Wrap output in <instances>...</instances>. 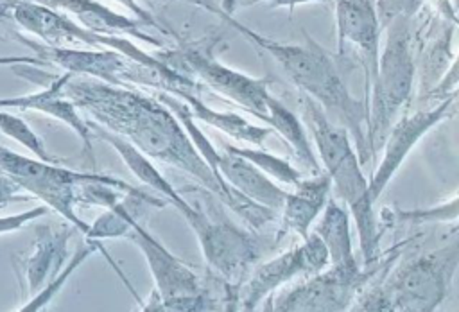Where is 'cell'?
<instances>
[{
  "label": "cell",
  "instance_id": "6da1fadb",
  "mask_svg": "<svg viewBox=\"0 0 459 312\" xmlns=\"http://www.w3.org/2000/svg\"><path fill=\"white\" fill-rule=\"evenodd\" d=\"M61 91L91 122L127 140L149 160H158L192 176L230 206L251 230L258 231L276 219L274 210L247 199L213 174L181 122L156 97L145 95L133 84L117 86L95 77L66 72Z\"/></svg>",
  "mask_w": 459,
  "mask_h": 312
},
{
  "label": "cell",
  "instance_id": "7a4b0ae2",
  "mask_svg": "<svg viewBox=\"0 0 459 312\" xmlns=\"http://www.w3.org/2000/svg\"><path fill=\"white\" fill-rule=\"evenodd\" d=\"M88 126L91 129V136L108 142L145 186L161 194L163 199L185 217L197 237L210 271L215 273L226 287L228 308L235 310L237 289L260 256L256 238L226 217L222 210L224 203L213 192L204 186L195 188L204 208L195 206L156 169L152 160L134 149L127 140L91 120H88Z\"/></svg>",
  "mask_w": 459,
  "mask_h": 312
},
{
  "label": "cell",
  "instance_id": "3957f363",
  "mask_svg": "<svg viewBox=\"0 0 459 312\" xmlns=\"http://www.w3.org/2000/svg\"><path fill=\"white\" fill-rule=\"evenodd\" d=\"M199 5L217 14L233 30H238L246 39L271 54L273 59L287 74L290 82L299 88L301 93L314 99L330 120L348 131L362 167L373 158L366 136L368 113L364 100H359L350 93L335 57L308 32H305L303 43H281L258 34L224 9H219L206 0H201Z\"/></svg>",
  "mask_w": 459,
  "mask_h": 312
},
{
  "label": "cell",
  "instance_id": "277c9868",
  "mask_svg": "<svg viewBox=\"0 0 459 312\" xmlns=\"http://www.w3.org/2000/svg\"><path fill=\"white\" fill-rule=\"evenodd\" d=\"M301 118L308 127L325 172L330 176L332 186L344 201L350 215L359 230L360 253L364 267L380 260V230L373 212V201L368 194V179L362 172L353 142L344 127L326 117L321 106L301 93L298 99Z\"/></svg>",
  "mask_w": 459,
  "mask_h": 312
},
{
  "label": "cell",
  "instance_id": "5b68a950",
  "mask_svg": "<svg viewBox=\"0 0 459 312\" xmlns=\"http://www.w3.org/2000/svg\"><path fill=\"white\" fill-rule=\"evenodd\" d=\"M412 18L393 14L380 23L385 36L378 50L377 72L369 88L366 122V136L373 158L380 152L391 124L400 117L414 88L416 45L411 27Z\"/></svg>",
  "mask_w": 459,
  "mask_h": 312
},
{
  "label": "cell",
  "instance_id": "8992f818",
  "mask_svg": "<svg viewBox=\"0 0 459 312\" xmlns=\"http://www.w3.org/2000/svg\"><path fill=\"white\" fill-rule=\"evenodd\" d=\"M457 262V242L407 260L393 273L387 269L382 282L368 285L350 310L432 312L446 298Z\"/></svg>",
  "mask_w": 459,
  "mask_h": 312
},
{
  "label": "cell",
  "instance_id": "52a82bcc",
  "mask_svg": "<svg viewBox=\"0 0 459 312\" xmlns=\"http://www.w3.org/2000/svg\"><path fill=\"white\" fill-rule=\"evenodd\" d=\"M178 39V47H161L154 56L170 68L190 75L201 86H208L215 93L244 108L260 120H267V100L273 95L269 91V79L251 77L242 74L217 57H213V41L186 43Z\"/></svg>",
  "mask_w": 459,
  "mask_h": 312
},
{
  "label": "cell",
  "instance_id": "ba28073f",
  "mask_svg": "<svg viewBox=\"0 0 459 312\" xmlns=\"http://www.w3.org/2000/svg\"><path fill=\"white\" fill-rule=\"evenodd\" d=\"M126 238L133 240L149 265L154 280L151 299L142 301L143 310H212L217 308V299L208 296L201 278L178 256H174L149 230L131 221V230Z\"/></svg>",
  "mask_w": 459,
  "mask_h": 312
},
{
  "label": "cell",
  "instance_id": "9c48e42d",
  "mask_svg": "<svg viewBox=\"0 0 459 312\" xmlns=\"http://www.w3.org/2000/svg\"><path fill=\"white\" fill-rule=\"evenodd\" d=\"M398 253L387 260H378L368 267L337 269L326 265L316 274L305 276V280L289 290H283L265 310L278 312H341L350 310L357 296L384 271L389 269Z\"/></svg>",
  "mask_w": 459,
  "mask_h": 312
},
{
  "label": "cell",
  "instance_id": "30bf717a",
  "mask_svg": "<svg viewBox=\"0 0 459 312\" xmlns=\"http://www.w3.org/2000/svg\"><path fill=\"white\" fill-rule=\"evenodd\" d=\"M11 18L27 32L39 38L41 43L54 47H86V48H111L133 61L145 65L161 63L154 54L136 47L124 36H104L81 27L66 13L45 5L38 0H13Z\"/></svg>",
  "mask_w": 459,
  "mask_h": 312
},
{
  "label": "cell",
  "instance_id": "8fae6325",
  "mask_svg": "<svg viewBox=\"0 0 459 312\" xmlns=\"http://www.w3.org/2000/svg\"><path fill=\"white\" fill-rule=\"evenodd\" d=\"M0 170L11 176L23 192L43 201L48 208L65 217L72 226L86 235V224L75 213V186L88 179H97L102 174L75 172L52 161L32 160L0 145Z\"/></svg>",
  "mask_w": 459,
  "mask_h": 312
},
{
  "label": "cell",
  "instance_id": "7c38bea8",
  "mask_svg": "<svg viewBox=\"0 0 459 312\" xmlns=\"http://www.w3.org/2000/svg\"><path fill=\"white\" fill-rule=\"evenodd\" d=\"M328 265V253L323 240L312 231L301 244L249 269L237 289L235 310H255L276 289L296 276H310Z\"/></svg>",
  "mask_w": 459,
  "mask_h": 312
},
{
  "label": "cell",
  "instance_id": "4fadbf2b",
  "mask_svg": "<svg viewBox=\"0 0 459 312\" xmlns=\"http://www.w3.org/2000/svg\"><path fill=\"white\" fill-rule=\"evenodd\" d=\"M455 104H457V93L450 95L430 108H421L411 115H402L398 117L382 143V158L378 167L375 169L371 179L368 181V194L369 199L375 203L384 188L389 185V181L394 178L409 152L414 149V145L439 122L445 118L452 117L455 113Z\"/></svg>",
  "mask_w": 459,
  "mask_h": 312
},
{
  "label": "cell",
  "instance_id": "5bb4252c",
  "mask_svg": "<svg viewBox=\"0 0 459 312\" xmlns=\"http://www.w3.org/2000/svg\"><path fill=\"white\" fill-rule=\"evenodd\" d=\"M337 56L342 57L344 47L351 45L359 52L364 68V106L368 113L369 88L377 72L382 25L377 0H333Z\"/></svg>",
  "mask_w": 459,
  "mask_h": 312
},
{
  "label": "cell",
  "instance_id": "9a60e30c",
  "mask_svg": "<svg viewBox=\"0 0 459 312\" xmlns=\"http://www.w3.org/2000/svg\"><path fill=\"white\" fill-rule=\"evenodd\" d=\"M32 68H34V75L25 74L22 77H25L32 82L43 84V90L27 93V95L2 97L0 108H4V109L14 108V109H22V111H39V113H45V115L66 124L72 131H75V134L82 142V156L90 161V167L95 169V152H93V145H91V129L88 126V120H84L81 117L75 104L61 91V82H63L65 74L54 75V74L39 72V70H36V66H32Z\"/></svg>",
  "mask_w": 459,
  "mask_h": 312
},
{
  "label": "cell",
  "instance_id": "2e32d148",
  "mask_svg": "<svg viewBox=\"0 0 459 312\" xmlns=\"http://www.w3.org/2000/svg\"><path fill=\"white\" fill-rule=\"evenodd\" d=\"M74 233V226H38L36 238L27 253L14 260V267L20 278H23L29 298L38 292L48 280H52L66 264L68 240Z\"/></svg>",
  "mask_w": 459,
  "mask_h": 312
},
{
  "label": "cell",
  "instance_id": "e0dca14e",
  "mask_svg": "<svg viewBox=\"0 0 459 312\" xmlns=\"http://www.w3.org/2000/svg\"><path fill=\"white\" fill-rule=\"evenodd\" d=\"M45 5H50L54 9H59L66 14H72L75 22L97 34L104 36H124V38H134L145 45H152L156 48L165 47L161 39H158L154 34H151V27L138 20L126 14H120L113 11L111 7L104 5L97 0H38Z\"/></svg>",
  "mask_w": 459,
  "mask_h": 312
},
{
  "label": "cell",
  "instance_id": "ac0fdd59",
  "mask_svg": "<svg viewBox=\"0 0 459 312\" xmlns=\"http://www.w3.org/2000/svg\"><path fill=\"white\" fill-rule=\"evenodd\" d=\"M330 188L332 181L325 170L310 174L308 178L301 176L292 190H287V197L280 208L281 226L278 230L276 242L281 240L289 231L307 238L312 224L330 199Z\"/></svg>",
  "mask_w": 459,
  "mask_h": 312
},
{
  "label": "cell",
  "instance_id": "d6986e66",
  "mask_svg": "<svg viewBox=\"0 0 459 312\" xmlns=\"http://www.w3.org/2000/svg\"><path fill=\"white\" fill-rule=\"evenodd\" d=\"M172 95H176L178 99H181L188 111L192 113V117L195 120L204 122L206 126H212L222 133H226L228 136L238 140V142H246L251 145H264L265 138L274 133L273 127L269 126H256L253 122H249L247 118L231 113V111H221L215 109L212 106H208L197 93L188 91V90H176L172 91Z\"/></svg>",
  "mask_w": 459,
  "mask_h": 312
},
{
  "label": "cell",
  "instance_id": "ffe728a7",
  "mask_svg": "<svg viewBox=\"0 0 459 312\" xmlns=\"http://www.w3.org/2000/svg\"><path fill=\"white\" fill-rule=\"evenodd\" d=\"M314 233L323 240L328 253V265L337 269H357L360 267L351 244L350 233V212L335 199H328L323 212L319 213Z\"/></svg>",
  "mask_w": 459,
  "mask_h": 312
},
{
  "label": "cell",
  "instance_id": "44dd1931",
  "mask_svg": "<svg viewBox=\"0 0 459 312\" xmlns=\"http://www.w3.org/2000/svg\"><path fill=\"white\" fill-rule=\"evenodd\" d=\"M455 27L457 23L441 18L436 25L437 32L429 38V41L421 47L418 57H414L418 75V102L436 86V82L454 63L455 56L452 52V38Z\"/></svg>",
  "mask_w": 459,
  "mask_h": 312
},
{
  "label": "cell",
  "instance_id": "7402d4cb",
  "mask_svg": "<svg viewBox=\"0 0 459 312\" xmlns=\"http://www.w3.org/2000/svg\"><path fill=\"white\" fill-rule=\"evenodd\" d=\"M265 124L274 129L290 147V151L296 154L298 161L310 170L312 174L321 172V165L316 160V151L310 145L307 133L301 126V120L287 108L283 106L274 95L269 97L267 100V120Z\"/></svg>",
  "mask_w": 459,
  "mask_h": 312
},
{
  "label": "cell",
  "instance_id": "603a6c76",
  "mask_svg": "<svg viewBox=\"0 0 459 312\" xmlns=\"http://www.w3.org/2000/svg\"><path fill=\"white\" fill-rule=\"evenodd\" d=\"M95 251H100L104 256H106V260L111 264V267L118 273V276L126 282V285L133 290V287H131V283L124 278V274H122V271L118 269V265L111 260V256L108 255V251L102 247V244H100V240H93V238H86V242H82V244H79L77 246V249L74 251V255H72V258L70 260H66V264L63 265V269L52 278V280H48L38 292H34L22 307H18L16 310H20V312H36V310H41V308H45L57 294H59V290L65 287V283L68 282V278L75 273V269L90 256V255H93Z\"/></svg>",
  "mask_w": 459,
  "mask_h": 312
},
{
  "label": "cell",
  "instance_id": "cb8c5ba5",
  "mask_svg": "<svg viewBox=\"0 0 459 312\" xmlns=\"http://www.w3.org/2000/svg\"><path fill=\"white\" fill-rule=\"evenodd\" d=\"M224 149L246 158L251 161L255 167H258L264 174H267L271 179H278L289 186H294L301 179V172L292 167V163L285 158H280L273 152H267L264 149H255V147H240V145H230L222 143Z\"/></svg>",
  "mask_w": 459,
  "mask_h": 312
},
{
  "label": "cell",
  "instance_id": "d4e9b609",
  "mask_svg": "<svg viewBox=\"0 0 459 312\" xmlns=\"http://www.w3.org/2000/svg\"><path fill=\"white\" fill-rule=\"evenodd\" d=\"M0 131L9 136L11 140L18 142L20 145H23L25 149H29L38 160H43V161H52V163H57L59 160L56 156H52L43 140L36 134V131L16 113H11L4 108H0Z\"/></svg>",
  "mask_w": 459,
  "mask_h": 312
},
{
  "label": "cell",
  "instance_id": "484cf974",
  "mask_svg": "<svg viewBox=\"0 0 459 312\" xmlns=\"http://www.w3.org/2000/svg\"><path fill=\"white\" fill-rule=\"evenodd\" d=\"M457 208H459V199L454 195L450 201H445L434 208H425V210H412V212H396L394 215H389V221H400V222H448L457 219Z\"/></svg>",
  "mask_w": 459,
  "mask_h": 312
},
{
  "label": "cell",
  "instance_id": "4316f807",
  "mask_svg": "<svg viewBox=\"0 0 459 312\" xmlns=\"http://www.w3.org/2000/svg\"><path fill=\"white\" fill-rule=\"evenodd\" d=\"M47 212H48V206H47V204H39V206L29 208V210L20 212V213H13V215L0 217V235H4V233H13V231H16V230L27 226L29 222L36 221L38 217H43Z\"/></svg>",
  "mask_w": 459,
  "mask_h": 312
},
{
  "label": "cell",
  "instance_id": "83f0119b",
  "mask_svg": "<svg viewBox=\"0 0 459 312\" xmlns=\"http://www.w3.org/2000/svg\"><path fill=\"white\" fill-rule=\"evenodd\" d=\"M30 194H23V188L5 172H0V210L11 203H29Z\"/></svg>",
  "mask_w": 459,
  "mask_h": 312
},
{
  "label": "cell",
  "instance_id": "f1b7e54d",
  "mask_svg": "<svg viewBox=\"0 0 459 312\" xmlns=\"http://www.w3.org/2000/svg\"><path fill=\"white\" fill-rule=\"evenodd\" d=\"M113 2L122 4L126 9H129V13H131L134 18L145 22L151 29H156V30H160L161 34H172V36H174V32H170L169 29H165V27L161 25V22H160L158 18H154L147 9H143L138 2H134V0H113Z\"/></svg>",
  "mask_w": 459,
  "mask_h": 312
},
{
  "label": "cell",
  "instance_id": "f546056e",
  "mask_svg": "<svg viewBox=\"0 0 459 312\" xmlns=\"http://www.w3.org/2000/svg\"><path fill=\"white\" fill-rule=\"evenodd\" d=\"M330 0H247L244 5H255V4H267L271 9H281L285 7L290 14L294 11L296 5H303V4H326Z\"/></svg>",
  "mask_w": 459,
  "mask_h": 312
},
{
  "label": "cell",
  "instance_id": "4dcf8cb0",
  "mask_svg": "<svg viewBox=\"0 0 459 312\" xmlns=\"http://www.w3.org/2000/svg\"><path fill=\"white\" fill-rule=\"evenodd\" d=\"M423 4H429L439 18L457 23V14H455V7H454L452 0H423Z\"/></svg>",
  "mask_w": 459,
  "mask_h": 312
},
{
  "label": "cell",
  "instance_id": "1f68e13d",
  "mask_svg": "<svg viewBox=\"0 0 459 312\" xmlns=\"http://www.w3.org/2000/svg\"><path fill=\"white\" fill-rule=\"evenodd\" d=\"M13 65H36V66H48L38 56H0V66H13Z\"/></svg>",
  "mask_w": 459,
  "mask_h": 312
},
{
  "label": "cell",
  "instance_id": "d6a6232c",
  "mask_svg": "<svg viewBox=\"0 0 459 312\" xmlns=\"http://www.w3.org/2000/svg\"><path fill=\"white\" fill-rule=\"evenodd\" d=\"M11 7H13V0L0 2V18H11Z\"/></svg>",
  "mask_w": 459,
  "mask_h": 312
},
{
  "label": "cell",
  "instance_id": "836d02e7",
  "mask_svg": "<svg viewBox=\"0 0 459 312\" xmlns=\"http://www.w3.org/2000/svg\"><path fill=\"white\" fill-rule=\"evenodd\" d=\"M382 2H384V0H377V7H378V11H380V7H382Z\"/></svg>",
  "mask_w": 459,
  "mask_h": 312
},
{
  "label": "cell",
  "instance_id": "e575fe53",
  "mask_svg": "<svg viewBox=\"0 0 459 312\" xmlns=\"http://www.w3.org/2000/svg\"><path fill=\"white\" fill-rule=\"evenodd\" d=\"M190 2H194V4H197V5H199V2H201V0H190Z\"/></svg>",
  "mask_w": 459,
  "mask_h": 312
}]
</instances>
